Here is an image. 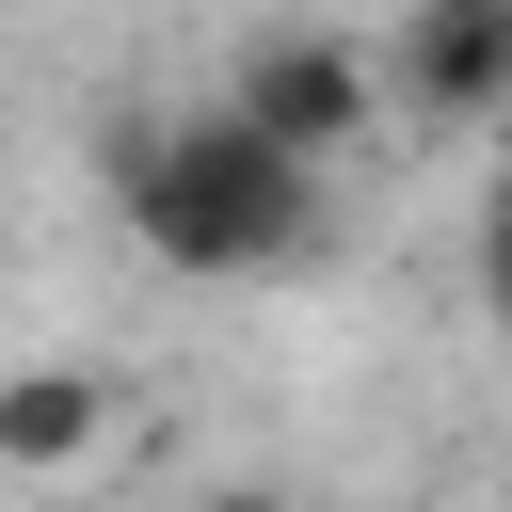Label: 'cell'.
I'll list each match as a JSON object with an SVG mask.
<instances>
[{"label":"cell","instance_id":"1","mask_svg":"<svg viewBox=\"0 0 512 512\" xmlns=\"http://www.w3.org/2000/svg\"><path fill=\"white\" fill-rule=\"evenodd\" d=\"M96 192L128 208V240H144L176 288H272V272H304L320 224H336V176L288 160L240 96H208V112H112V128H96Z\"/></svg>","mask_w":512,"mask_h":512},{"label":"cell","instance_id":"2","mask_svg":"<svg viewBox=\"0 0 512 512\" xmlns=\"http://www.w3.org/2000/svg\"><path fill=\"white\" fill-rule=\"evenodd\" d=\"M224 96L288 144V160H352L368 128H384V48H352V32H256L240 64H224Z\"/></svg>","mask_w":512,"mask_h":512},{"label":"cell","instance_id":"3","mask_svg":"<svg viewBox=\"0 0 512 512\" xmlns=\"http://www.w3.org/2000/svg\"><path fill=\"white\" fill-rule=\"evenodd\" d=\"M384 112L400 128H512V0H400L384 16Z\"/></svg>","mask_w":512,"mask_h":512},{"label":"cell","instance_id":"4","mask_svg":"<svg viewBox=\"0 0 512 512\" xmlns=\"http://www.w3.org/2000/svg\"><path fill=\"white\" fill-rule=\"evenodd\" d=\"M96 448H112V368L16 352V368H0V480H80Z\"/></svg>","mask_w":512,"mask_h":512},{"label":"cell","instance_id":"5","mask_svg":"<svg viewBox=\"0 0 512 512\" xmlns=\"http://www.w3.org/2000/svg\"><path fill=\"white\" fill-rule=\"evenodd\" d=\"M464 304H480V336H512V144H496V176L464 208Z\"/></svg>","mask_w":512,"mask_h":512},{"label":"cell","instance_id":"6","mask_svg":"<svg viewBox=\"0 0 512 512\" xmlns=\"http://www.w3.org/2000/svg\"><path fill=\"white\" fill-rule=\"evenodd\" d=\"M208 512H288V496H272V480H224V496H208Z\"/></svg>","mask_w":512,"mask_h":512}]
</instances>
